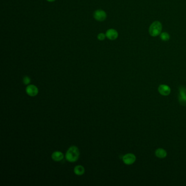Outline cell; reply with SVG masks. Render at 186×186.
I'll list each match as a JSON object with an SVG mask.
<instances>
[{"label": "cell", "mask_w": 186, "mask_h": 186, "mask_svg": "<svg viewBox=\"0 0 186 186\" xmlns=\"http://www.w3.org/2000/svg\"><path fill=\"white\" fill-rule=\"evenodd\" d=\"M106 35L104 33H99L97 35V39L100 41H103L106 39Z\"/></svg>", "instance_id": "13"}, {"label": "cell", "mask_w": 186, "mask_h": 186, "mask_svg": "<svg viewBox=\"0 0 186 186\" xmlns=\"http://www.w3.org/2000/svg\"><path fill=\"white\" fill-rule=\"evenodd\" d=\"M170 88L166 85H161L158 87V91L162 96H167L170 93Z\"/></svg>", "instance_id": "8"}, {"label": "cell", "mask_w": 186, "mask_h": 186, "mask_svg": "<svg viewBox=\"0 0 186 186\" xmlns=\"http://www.w3.org/2000/svg\"><path fill=\"white\" fill-rule=\"evenodd\" d=\"M80 155L78 148L75 146H72L69 148L66 153V159L71 163L77 161Z\"/></svg>", "instance_id": "1"}, {"label": "cell", "mask_w": 186, "mask_h": 186, "mask_svg": "<svg viewBox=\"0 0 186 186\" xmlns=\"http://www.w3.org/2000/svg\"><path fill=\"white\" fill-rule=\"evenodd\" d=\"M107 14L106 12L102 9H97L93 13V18L98 21H103L106 19Z\"/></svg>", "instance_id": "3"}, {"label": "cell", "mask_w": 186, "mask_h": 186, "mask_svg": "<svg viewBox=\"0 0 186 186\" xmlns=\"http://www.w3.org/2000/svg\"><path fill=\"white\" fill-rule=\"evenodd\" d=\"M122 160L126 165H131L136 161V157L132 153H128L123 157Z\"/></svg>", "instance_id": "5"}, {"label": "cell", "mask_w": 186, "mask_h": 186, "mask_svg": "<svg viewBox=\"0 0 186 186\" xmlns=\"http://www.w3.org/2000/svg\"><path fill=\"white\" fill-rule=\"evenodd\" d=\"M26 92L29 96L34 97L37 95L38 93V88L34 85H30L26 87Z\"/></svg>", "instance_id": "6"}, {"label": "cell", "mask_w": 186, "mask_h": 186, "mask_svg": "<svg viewBox=\"0 0 186 186\" xmlns=\"http://www.w3.org/2000/svg\"><path fill=\"white\" fill-rule=\"evenodd\" d=\"M155 155L159 158H164L167 155L166 151L163 149H157L155 151Z\"/></svg>", "instance_id": "10"}, {"label": "cell", "mask_w": 186, "mask_h": 186, "mask_svg": "<svg viewBox=\"0 0 186 186\" xmlns=\"http://www.w3.org/2000/svg\"><path fill=\"white\" fill-rule=\"evenodd\" d=\"M160 37L163 41H167L170 39V36L167 32H162L160 34Z\"/></svg>", "instance_id": "12"}, {"label": "cell", "mask_w": 186, "mask_h": 186, "mask_svg": "<svg viewBox=\"0 0 186 186\" xmlns=\"http://www.w3.org/2000/svg\"><path fill=\"white\" fill-rule=\"evenodd\" d=\"M31 82V79L28 76H25L23 78V82L25 85H28Z\"/></svg>", "instance_id": "14"}, {"label": "cell", "mask_w": 186, "mask_h": 186, "mask_svg": "<svg viewBox=\"0 0 186 186\" xmlns=\"http://www.w3.org/2000/svg\"><path fill=\"white\" fill-rule=\"evenodd\" d=\"M47 1H48V2H54V1H55L56 0H46Z\"/></svg>", "instance_id": "15"}, {"label": "cell", "mask_w": 186, "mask_h": 186, "mask_svg": "<svg viewBox=\"0 0 186 186\" xmlns=\"http://www.w3.org/2000/svg\"><path fill=\"white\" fill-rule=\"evenodd\" d=\"M106 37L111 41L116 40L118 36V31L114 29H110L108 30L106 33Z\"/></svg>", "instance_id": "7"}, {"label": "cell", "mask_w": 186, "mask_h": 186, "mask_svg": "<svg viewBox=\"0 0 186 186\" xmlns=\"http://www.w3.org/2000/svg\"><path fill=\"white\" fill-rule=\"evenodd\" d=\"M179 100L181 105L186 106V89L183 86H181L179 88Z\"/></svg>", "instance_id": "4"}, {"label": "cell", "mask_w": 186, "mask_h": 186, "mask_svg": "<svg viewBox=\"0 0 186 186\" xmlns=\"http://www.w3.org/2000/svg\"><path fill=\"white\" fill-rule=\"evenodd\" d=\"M162 25L158 21H155L152 23L149 28V33L152 37H157L161 33Z\"/></svg>", "instance_id": "2"}, {"label": "cell", "mask_w": 186, "mask_h": 186, "mask_svg": "<svg viewBox=\"0 0 186 186\" xmlns=\"http://www.w3.org/2000/svg\"><path fill=\"white\" fill-rule=\"evenodd\" d=\"M74 172L76 175L80 176L85 173V169L82 165H77L74 167Z\"/></svg>", "instance_id": "11"}, {"label": "cell", "mask_w": 186, "mask_h": 186, "mask_svg": "<svg viewBox=\"0 0 186 186\" xmlns=\"http://www.w3.org/2000/svg\"><path fill=\"white\" fill-rule=\"evenodd\" d=\"M51 158L54 161H60L63 159L64 155L62 152L60 151H55L52 154Z\"/></svg>", "instance_id": "9"}]
</instances>
